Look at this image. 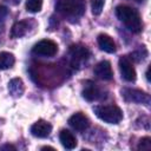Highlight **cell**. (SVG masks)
<instances>
[{"label": "cell", "instance_id": "1", "mask_svg": "<svg viewBox=\"0 0 151 151\" xmlns=\"http://www.w3.org/2000/svg\"><path fill=\"white\" fill-rule=\"evenodd\" d=\"M117 18L126 26V28L133 33H139L143 29V22L139 13L126 5H119L116 8Z\"/></svg>", "mask_w": 151, "mask_h": 151}, {"label": "cell", "instance_id": "2", "mask_svg": "<svg viewBox=\"0 0 151 151\" xmlns=\"http://www.w3.org/2000/svg\"><path fill=\"white\" fill-rule=\"evenodd\" d=\"M55 9L67 19H77L85 12V0H57Z\"/></svg>", "mask_w": 151, "mask_h": 151}, {"label": "cell", "instance_id": "3", "mask_svg": "<svg viewBox=\"0 0 151 151\" xmlns=\"http://www.w3.org/2000/svg\"><path fill=\"white\" fill-rule=\"evenodd\" d=\"M93 111L99 119L109 124H118L123 119V112L116 105H98Z\"/></svg>", "mask_w": 151, "mask_h": 151}, {"label": "cell", "instance_id": "4", "mask_svg": "<svg viewBox=\"0 0 151 151\" xmlns=\"http://www.w3.org/2000/svg\"><path fill=\"white\" fill-rule=\"evenodd\" d=\"M32 52L37 55H40V57H53L57 54L58 52V45L53 41V40H50V39H42L40 40L39 42H37L33 48H32Z\"/></svg>", "mask_w": 151, "mask_h": 151}, {"label": "cell", "instance_id": "5", "mask_svg": "<svg viewBox=\"0 0 151 151\" xmlns=\"http://www.w3.org/2000/svg\"><path fill=\"white\" fill-rule=\"evenodd\" d=\"M122 96L126 101L130 103H137V104H150V96L140 90L137 88H124L122 91Z\"/></svg>", "mask_w": 151, "mask_h": 151}, {"label": "cell", "instance_id": "6", "mask_svg": "<svg viewBox=\"0 0 151 151\" xmlns=\"http://www.w3.org/2000/svg\"><path fill=\"white\" fill-rule=\"evenodd\" d=\"M70 57H71V65L73 67L81 66L83 63H85L90 57V51L84 46L73 45L70 47Z\"/></svg>", "mask_w": 151, "mask_h": 151}, {"label": "cell", "instance_id": "7", "mask_svg": "<svg viewBox=\"0 0 151 151\" xmlns=\"http://www.w3.org/2000/svg\"><path fill=\"white\" fill-rule=\"evenodd\" d=\"M119 70L122 77L126 81H134L136 80V70L133 67L132 61L127 57H122L119 59Z\"/></svg>", "mask_w": 151, "mask_h": 151}, {"label": "cell", "instance_id": "8", "mask_svg": "<svg viewBox=\"0 0 151 151\" xmlns=\"http://www.w3.org/2000/svg\"><path fill=\"white\" fill-rule=\"evenodd\" d=\"M52 131V125L46 120H38L31 126V133L38 138H46Z\"/></svg>", "mask_w": 151, "mask_h": 151}, {"label": "cell", "instance_id": "9", "mask_svg": "<svg viewBox=\"0 0 151 151\" xmlns=\"http://www.w3.org/2000/svg\"><path fill=\"white\" fill-rule=\"evenodd\" d=\"M68 124L71 127H73L77 131H85L90 126V120L85 114H83L81 112H78L72 114L68 118Z\"/></svg>", "mask_w": 151, "mask_h": 151}, {"label": "cell", "instance_id": "10", "mask_svg": "<svg viewBox=\"0 0 151 151\" xmlns=\"http://www.w3.org/2000/svg\"><path fill=\"white\" fill-rule=\"evenodd\" d=\"M94 74L101 80H111L113 77V72H112L110 61L103 60V61L98 63L94 66Z\"/></svg>", "mask_w": 151, "mask_h": 151}, {"label": "cell", "instance_id": "11", "mask_svg": "<svg viewBox=\"0 0 151 151\" xmlns=\"http://www.w3.org/2000/svg\"><path fill=\"white\" fill-rule=\"evenodd\" d=\"M97 41H98V45L100 47V50L107 52V53H114L116 52V44L113 41V39L105 34V33H101L98 35L97 38Z\"/></svg>", "mask_w": 151, "mask_h": 151}, {"label": "cell", "instance_id": "12", "mask_svg": "<svg viewBox=\"0 0 151 151\" xmlns=\"http://www.w3.org/2000/svg\"><path fill=\"white\" fill-rule=\"evenodd\" d=\"M59 139H60L63 146L67 150H73L77 146V138L68 130H61L59 133Z\"/></svg>", "mask_w": 151, "mask_h": 151}, {"label": "cell", "instance_id": "13", "mask_svg": "<svg viewBox=\"0 0 151 151\" xmlns=\"http://www.w3.org/2000/svg\"><path fill=\"white\" fill-rule=\"evenodd\" d=\"M83 97L87 101H94V100L103 98V94L94 84H90V85H86L85 88L83 90Z\"/></svg>", "mask_w": 151, "mask_h": 151}, {"label": "cell", "instance_id": "14", "mask_svg": "<svg viewBox=\"0 0 151 151\" xmlns=\"http://www.w3.org/2000/svg\"><path fill=\"white\" fill-rule=\"evenodd\" d=\"M8 91L13 97H20L22 96L25 91L24 83L20 78H14L8 83Z\"/></svg>", "mask_w": 151, "mask_h": 151}, {"label": "cell", "instance_id": "15", "mask_svg": "<svg viewBox=\"0 0 151 151\" xmlns=\"http://www.w3.org/2000/svg\"><path fill=\"white\" fill-rule=\"evenodd\" d=\"M28 31V22L27 21H17L11 28V38H21Z\"/></svg>", "mask_w": 151, "mask_h": 151}, {"label": "cell", "instance_id": "16", "mask_svg": "<svg viewBox=\"0 0 151 151\" xmlns=\"http://www.w3.org/2000/svg\"><path fill=\"white\" fill-rule=\"evenodd\" d=\"M15 63V58L9 52H0V70L11 68Z\"/></svg>", "mask_w": 151, "mask_h": 151}, {"label": "cell", "instance_id": "17", "mask_svg": "<svg viewBox=\"0 0 151 151\" xmlns=\"http://www.w3.org/2000/svg\"><path fill=\"white\" fill-rule=\"evenodd\" d=\"M42 7V0H27L26 9L31 13H37Z\"/></svg>", "mask_w": 151, "mask_h": 151}, {"label": "cell", "instance_id": "18", "mask_svg": "<svg viewBox=\"0 0 151 151\" xmlns=\"http://www.w3.org/2000/svg\"><path fill=\"white\" fill-rule=\"evenodd\" d=\"M104 2H105V0H91V8H92V13L94 15H99L101 13Z\"/></svg>", "mask_w": 151, "mask_h": 151}, {"label": "cell", "instance_id": "19", "mask_svg": "<svg viewBox=\"0 0 151 151\" xmlns=\"http://www.w3.org/2000/svg\"><path fill=\"white\" fill-rule=\"evenodd\" d=\"M138 150H150L151 149V139L149 137H144L140 139L138 144Z\"/></svg>", "mask_w": 151, "mask_h": 151}, {"label": "cell", "instance_id": "20", "mask_svg": "<svg viewBox=\"0 0 151 151\" xmlns=\"http://www.w3.org/2000/svg\"><path fill=\"white\" fill-rule=\"evenodd\" d=\"M8 15V8L0 5V20H4Z\"/></svg>", "mask_w": 151, "mask_h": 151}, {"label": "cell", "instance_id": "21", "mask_svg": "<svg viewBox=\"0 0 151 151\" xmlns=\"http://www.w3.org/2000/svg\"><path fill=\"white\" fill-rule=\"evenodd\" d=\"M6 149H8V150H15V147L13 145H9V144H6V145L1 146V150H6Z\"/></svg>", "mask_w": 151, "mask_h": 151}, {"label": "cell", "instance_id": "22", "mask_svg": "<svg viewBox=\"0 0 151 151\" xmlns=\"http://www.w3.org/2000/svg\"><path fill=\"white\" fill-rule=\"evenodd\" d=\"M41 150H54V147H51V146H44V147H41Z\"/></svg>", "mask_w": 151, "mask_h": 151}, {"label": "cell", "instance_id": "23", "mask_svg": "<svg viewBox=\"0 0 151 151\" xmlns=\"http://www.w3.org/2000/svg\"><path fill=\"white\" fill-rule=\"evenodd\" d=\"M131 1H136V2H142L143 0H131Z\"/></svg>", "mask_w": 151, "mask_h": 151}]
</instances>
